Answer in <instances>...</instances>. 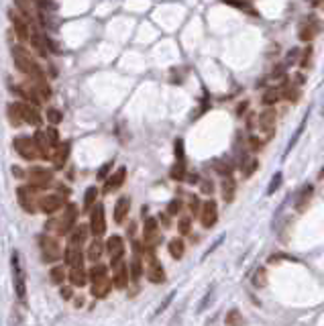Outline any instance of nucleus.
I'll return each mask as SVG.
<instances>
[{
  "instance_id": "f257e3e1",
  "label": "nucleus",
  "mask_w": 324,
  "mask_h": 326,
  "mask_svg": "<svg viewBox=\"0 0 324 326\" xmlns=\"http://www.w3.org/2000/svg\"><path fill=\"white\" fill-rule=\"evenodd\" d=\"M78 216H80L78 206H76V204H68V206H66V210H63V214L59 216V220H57V222H55V220H51L47 226H49V229H53V226H55V233H57L59 237H63V235H68L70 231H74V224H76Z\"/></svg>"
},
{
  "instance_id": "f03ea898",
  "label": "nucleus",
  "mask_w": 324,
  "mask_h": 326,
  "mask_svg": "<svg viewBox=\"0 0 324 326\" xmlns=\"http://www.w3.org/2000/svg\"><path fill=\"white\" fill-rule=\"evenodd\" d=\"M11 269H13V283H15V294L21 302L27 300V275L21 267V259H19V253L13 251L11 255Z\"/></svg>"
},
{
  "instance_id": "7ed1b4c3",
  "label": "nucleus",
  "mask_w": 324,
  "mask_h": 326,
  "mask_svg": "<svg viewBox=\"0 0 324 326\" xmlns=\"http://www.w3.org/2000/svg\"><path fill=\"white\" fill-rule=\"evenodd\" d=\"M322 29H324V25L318 21V17H314V15L304 17V21H302V25H300V31H298V37H300L302 41L310 43Z\"/></svg>"
},
{
  "instance_id": "20e7f679",
  "label": "nucleus",
  "mask_w": 324,
  "mask_h": 326,
  "mask_svg": "<svg viewBox=\"0 0 324 326\" xmlns=\"http://www.w3.org/2000/svg\"><path fill=\"white\" fill-rule=\"evenodd\" d=\"M39 243H41V257H43V261L55 263L61 257V247H59L55 237H41Z\"/></svg>"
},
{
  "instance_id": "39448f33",
  "label": "nucleus",
  "mask_w": 324,
  "mask_h": 326,
  "mask_svg": "<svg viewBox=\"0 0 324 326\" xmlns=\"http://www.w3.org/2000/svg\"><path fill=\"white\" fill-rule=\"evenodd\" d=\"M15 149H17V153H19L23 159H27V161H33V159L39 157V151H37L33 139H29V137H17V139H15Z\"/></svg>"
},
{
  "instance_id": "423d86ee",
  "label": "nucleus",
  "mask_w": 324,
  "mask_h": 326,
  "mask_svg": "<svg viewBox=\"0 0 324 326\" xmlns=\"http://www.w3.org/2000/svg\"><path fill=\"white\" fill-rule=\"evenodd\" d=\"M90 233L94 237H102L106 231V220H104V206L98 204L94 206V210H90Z\"/></svg>"
},
{
  "instance_id": "0eeeda50",
  "label": "nucleus",
  "mask_w": 324,
  "mask_h": 326,
  "mask_svg": "<svg viewBox=\"0 0 324 326\" xmlns=\"http://www.w3.org/2000/svg\"><path fill=\"white\" fill-rule=\"evenodd\" d=\"M275 118H277V114H275L273 108H267L265 112L259 114V128H261V133L265 135V141H271V139H273Z\"/></svg>"
},
{
  "instance_id": "6e6552de",
  "label": "nucleus",
  "mask_w": 324,
  "mask_h": 326,
  "mask_svg": "<svg viewBox=\"0 0 324 326\" xmlns=\"http://www.w3.org/2000/svg\"><path fill=\"white\" fill-rule=\"evenodd\" d=\"M51 180H53V174L49 170H43V168L29 170V182L33 184V188H47L51 186Z\"/></svg>"
},
{
  "instance_id": "1a4fd4ad",
  "label": "nucleus",
  "mask_w": 324,
  "mask_h": 326,
  "mask_svg": "<svg viewBox=\"0 0 324 326\" xmlns=\"http://www.w3.org/2000/svg\"><path fill=\"white\" fill-rule=\"evenodd\" d=\"M37 204H39V210H43L45 214H53V212H57L66 204V198L59 196V194H49V196L39 198Z\"/></svg>"
},
{
  "instance_id": "9d476101",
  "label": "nucleus",
  "mask_w": 324,
  "mask_h": 326,
  "mask_svg": "<svg viewBox=\"0 0 324 326\" xmlns=\"http://www.w3.org/2000/svg\"><path fill=\"white\" fill-rule=\"evenodd\" d=\"M218 220V208H216V202L214 200H208L204 202L202 206V212H200V222L204 229H212Z\"/></svg>"
},
{
  "instance_id": "9b49d317",
  "label": "nucleus",
  "mask_w": 324,
  "mask_h": 326,
  "mask_svg": "<svg viewBox=\"0 0 324 326\" xmlns=\"http://www.w3.org/2000/svg\"><path fill=\"white\" fill-rule=\"evenodd\" d=\"M112 267H114V287L116 289H124L126 285H128V279H131V271H128V267L124 265V261H120V259H116V261H112L110 263Z\"/></svg>"
},
{
  "instance_id": "f8f14e48",
  "label": "nucleus",
  "mask_w": 324,
  "mask_h": 326,
  "mask_svg": "<svg viewBox=\"0 0 324 326\" xmlns=\"http://www.w3.org/2000/svg\"><path fill=\"white\" fill-rule=\"evenodd\" d=\"M13 25H15V35L21 39V41H27L31 37V31H29V25H27V17L23 15H17V13H9Z\"/></svg>"
},
{
  "instance_id": "ddd939ff",
  "label": "nucleus",
  "mask_w": 324,
  "mask_h": 326,
  "mask_svg": "<svg viewBox=\"0 0 324 326\" xmlns=\"http://www.w3.org/2000/svg\"><path fill=\"white\" fill-rule=\"evenodd\" d=\"M106 251H108V257L112 259V261H116V259H120L122 255H124V241L118 237V235H112V237H108V241H106Z\"/></svg>"
},
{
  "instance_id": "4468645a",
  "label": "nucleus",
  "mask_w": 324,
  "mask_h": 326,
  "mask_svg": "<svg viewBox=\"0 0 324 326\" xmlns=\"http://www.w3.org/2000/svg\"><path fill=\"white\" fill-rule=\"evenodd\" d=\"M110 287H112V281L108 279V275H102V277L92 279L90 291H92L94 298H106V296L110 294Z\"/></svg>"
},
{
  "instance_id": "2eb2a0df",
  "label": "nucleus",
  "mask_w": 324,
  "mask_h": 326,
  "mask_svg": "<svg viewBox=\"0 0 324 326\" xmlns=\"http://www.w3.org/2000/svg\"><path fill=\"white\" fill-rule=\"evenodd\" d=\"M17 194H19V204L23 206V210H27L29 214H33V212H35V198H33V192H31L27 186H21V188L17 190Z\"/></svg>"
},
{
  "instance_id": "dca6fc26",
  "label": "nucleus",
  "mask_w": 324,
  "mask_h": 326,
  "mask_svg": "<svg viewBox=\"0 0 324 326\" xmlns=\"http://www.w3.org/2000/svg\"><path fill=\"white\" fill-rule=\"evenodd\" d=\"M312 194H314V186H312V184H306V186L300 190L298 200H296V210H298V212H306V208H308V204H310V200H312Z\"/></svg>"
},
{
  "instance_id": "f3484780",
  "label": "nucleus",
  "mask_w": 324,
  "mask_h": 326,
  "mask_svg": "<svg viewBox=\"0 0 324 326\" xmlns=\"http://www.w3.org/2000/svg\"><path fill=\"white\" fill-rule=\"evenodd\" d=\"M128 210H131V198H128V196L118 198V202H116V206H114V222H116V224H122L124 218H126V214H128Z\"/></svg>"
},
{
  "instance_id": "a211bd4d",
  "label": "nucleus",
  "mask_w": 324,
  "mask_h": 326,
  "mask_svg": "<svg viewBox=\"0 0 324 326\" xmlns=\"http://www.w3.org/2000/svg\"><path fill=\"white\" fill-rule=\"evenodd\" d=\"M143 237L147 243H155L159 241V224H157V218H147L145 220V226H143Z\"/></svg>"
},
{
  "instance_id": "6ab92c4d",
  "label": "nucleus",
  "mask_w": 324,
  "mask_h": 326,
  "mask_svg": "<svg viewBox=\"0 0 324 326\" xmlns=\"http://www.w3.org/2000/svg\"><path fill=\"white\" fill-rule=\"evenodd\" d=\"M63 259H66V263H68L70 267H78V265H82V259H84L82 249H80L78 245H72V243H70V247H68V249H66V253H63Z\"/></svg>"
},
{
  "instance_id": "aec40b11",
  "label": "nucleus",
  "mask_w": 324,
  "mask_h": 326,
  "mask_svg": "<svg viewBox=\"0 0 324 326\" xmlns=\"http://www.w3.org/2000/svg\"><path fill=\"white\" fill-rule=\"evenodd\" d=\"M57 149H55V153H53V166L57 168V170H61L63 166H66V161H68V157H70V143H57L55 145Z\"/></svg>"
},
{
  "instance_id": "412c9836",
  "label": "nucleus",
  "mask_w": 324,
  "mask_h": 326,
  "mask_svg": "<svg viewBox=\"0 0 324 326\" xmlns=\"http://www.w3.org/2000/svg\"><path fill=\"white\" fill-rule=\"evenodd\" d=\"M147 275H149V281H151V283H164V281H166V271H164V267H161V263H159L157 259H151V265H149Z\"/></svg>"
},
{
  "instance_id": "4be33fe9",
  "label": "nucleus",
  "mask_w": 324,
  "mask_h": 326,
  "mask_svg": "<svg viewBox=\"0 0 324 326\" xmlns=\"http://www.w3.org/2000/svg\"><path fill=\"white\" fill-rule=\"evenodd\" d=\"M33 143H35V147H37V151H39V157H43V159H47L49 157V141H47V135H45V131H37L35 133V137H33Z\"/></svg>"
},
{
  "instance_id": "5701e85b",
  "label": "nucleus",
  "mask_w": 324,
  "mask_h": 326,
  "mask_svg": "<svg viewBox=\"0 0 324 326\" xmlns=\"http://www.w3.org/2000/svg\"><path fill=\"white\" fill-rule=\"evenodd\" d=\"M124 178H126V170H124V168H120L116 174H112V176L108 178V182L104 184V192L108 194V192H114V190H118V188L122 186Z\"/></svg>"
},
{
  "instance_id": "b1692460",
  "label": "nucleus",
  "mask_w": 324,
  "mask_h": 326,
  "mask_svg": "<svg viewBox=\"0 0 324 326\" xmlns=\"http://www.w3.org/2000/svg\"><path fill=\"white\" fill-rule=\"evenodd\" d=\"M21 118H23V122L33 124V126H37V124L41 122L39 112H37L33 106H29V104H21Z\"/></svg>"
},
{
  "instance_id": "393cba45",
  "label": "nucleus",
  "mask_w": 324,
  "mask_h": 326,
  "mask_svg": "<svg viewBox=\"0 0 324 326\" xmlns=\"http://www.w3.org/2000/svg\"><path fill=\"white\" fill-rule=\"evenodd\" d=\"M235 194H237V182L229 176V178L222 180V200L231 204L235 200Z\"/></svg>"
},
{
  "instance_id": "a878e982",
  "label": "nucleus",
  "mask_w": 324,
  "mask_h": 326,
  "mask_svg": "<svg viewBox=\"0 0 324 326\" xmlns=\"http://www.w3.org/2000/svg\"><path fill=\"white\" fill-rule=\"evenodd\" d=\"M86 281H88V277H86V271L82 269V265L72 267V271H70V283L76 285V287H82V285H86Z\"/></svg>"
},
{
  "instance_id": "bb28decb",
  "label": "nucleus",
  "mask_w": 324,
  "mask_h": 326,
  "mask_svg": "<svg viewBox=\"0 0 324 326\" xmlns=\"http://www.w3.org/2000/svg\"><path fill=\"white\" fill-rule=\"evenodd\" d=\"M283 96L289 100V102H298L300 100V96H302V92H300V84H289L287 80H283Z\"/></svg>"
},
{
  "instance_id": "cd10ccee",
  "label": "nucleus",
  "mask_w": 324,
  "mask_h": 326,
  "mask_svg": "<svg viewBox=\"0 0 324 326\" xmlns=\"http://www.w3.org/2000/svg\"><path fill=\"white\" fill-rule=\"evenodd\" d=\"M29 39H31V43H33V47H35V51H37L39 55H45V53H47V43H45V37H43L39 31H33Z\"/></svg>"
},
{
  "instance_id": "c85d7f7f",
  "label": "nucleus",
  "mask_w": 324,
  "mask_h": 326,
  "mask_svg": "<svg viewBox=\"0 0 324 326\" xmlns=\"http://www.w3.org/2000/svg\"><path fill=\"white\" fill-rule=\"evenodd\" d=\"M184 253H186V245H184V241H182V239H174V241H170V255H172L174 259H182V257H184Z\"/></svg>"
},
{
  "instance_id": "c756f323",
  "label": "nucleus",
  "mask_w": 324,
  "mask_h": 326,
  "mask_svg": "<svg viewBox=\"0 0 324 326\" xmlns=\"http://www.w3.org/2000/svg\"><path fill=\"white\" fill-rule=\"evenodd\" d=\"M88 233H90V229H88V226H84V224H82V226H78V229H76V231L72 233V237H70V243H72V245H78V247H80V245H82V243L86 241Z\"/></svg>"
},
{
  "instance_id": "7c9ffc66",
  "label": "nucleus",
  "mask_w": 324,
  "mask_h": 326,
  "mask_svg": "<svg viewBox=\"0 0 324 326\" xmlns=\"http://www.w3.org/2000/svg\"><path fill=\"white\" fill-rule=\"evenodd\" d=\"M9 120H11L13 126H19V124L23 122V118H21V104H19V102H15V104L9 106Z\"/></svg>"
},
{
  "instance_id": "2f4dec72",
  "label": "nucleus",
  "mask_w": 324,
  "mask_h": 326,
  "mask_svg": "<svg viewBox=\"0 0 324 326\" xmlns=\"http://www.w3.org/2000/svg\"><path fill=\"white\" fill-rule=\"evenodd\" d=\"M102 253H104V245L100 241H92V245L88 247V259L90 261H98Z\"/></svg>"
},
{
  "instance_id": "473e14b6",
  "label": "nucleus",
  "mask_w": 324,
  "mask_h": 326,
  "mask_svg": "<svg viewBox=\"0 0 324 326\" xmlns=\"http://www.w3.org/2000/svg\"><path fill=\"white\" fill-rule=\"evenodd\" d=\"M141 271H143L141 257H139V253H135V259H133V263H131V279H133V281H139V279H141Z\"/></svg>"
},
{
  "instance_id": "72a5a7b5",
  "label": "nucleus",
  "mask_w": 324,
  "mask_h": 326,
  "mask_svg": "<svg viewBox=\"0 0 324 326\" xmlns=\"http://www.w3.org/2000/svg\"><path fill=\"white\" fill-rule=\"evenodd\" d=\"M253 285H255L257 289H261V287L267 285V271H265L263 267H259V269L253 273Z\"/></svg>"
},
{
  "instance_id": "f704fd0d",
  "label": "nucleus",
  "mask_w": 324,
  "mask_h": 326,
  "mask_svg": "<svg viewBox=\"0 0 324 326\" xmlns=\"http://www.w3.org/2000/svg\"><path fill=\"white\" fill-rule=\"evenodd\" d=\"M172 178L176 182H182L186 178V166H184V159H178V163L172 168Z\"/></svg>"
},
{
  "instance_id": "c9c22d12",
  "label": "nucleus",
  "mask_w": 324,
  "mask_h": 326,
  "mask_svg": "<svg viewBox=\"0 0 324 326\" xmlns=\"http://www.w3.org/2000/svg\"><path fill=\"white\" fill-rule=\"evenodd\" d=\"M279 98H281V92H279L277 88H269V90L265 92V96H263V102H265L267 106H271V104H275Z\"/></svg>"
},
{
  "instance_id": "e433bc0d",
  "label": "nucleus",
  "mask_w": 324,
  "mask_h": 326,
  "mask_svg": "<svg viewBox=\"0 0 324 326\" xmlns=\"http://www.w3.org/2000/svg\"><path fill=\"white\" fill-rule=\"evenodd\" d=\"M308 116H310V114H306V116H304V120L300 122V126H298V131H296V135L291 137V141H289V145H287V149H285V155H287V153L294 149V145L298 143V139H300V135H302V131H304V126H306V120H308Z\"/></svg>"
},
{
  "instance_id": "4c0bfd02",
  "label": "nucleus",
  "mask_w": 324,
  "mask_h": 326,
  "mask_svg": "<svg viewBox=\"0 0 324 326\" xmlns=\"http://www.w3.org/2000/svg\"><path fill=\"white\" fill-rule=\"evenodd\" d=\"M96 196H98V190H96L94 186L86 190V196H84V206H86V210H90V208H92V204L96 202Z\"/></svg>"
},
{
  "instance_id": "58836bf2",
  "label": "nucleus",
  "mask_w": 324,
  "mask_h": 326,
  "mask_svg": "<svg viewBox=\"0 0 324 326\" xmlns=\"http://www.w3.org/2000/svg\"><path fill=\"white\" fill-rule=\"evenodd\" d=\"M281 180H283V176H281V172H277V174H273V178H271V184L267 186V196H271V194H275V190L281 186Z\"/></svg>"
},
{
  "instance_id": "ea45409f",
  "label": "nucleus",
  "mask_w": 324,
  "mask_h": 326,
  "mask_svg": "<svg viewBox=\"0 0 324 326\" xmlns=\"http://www.w3.org/2000/svg\"><path fill=\"white\" fill-rule=\"evenodd\" d=\"M245 320H243V316H241V312L239 310H229V314H226V318H224V324H243Z\"/></svg>"
},
{
  "instance_id": "a19ab883",
  "label": "nucleus",
  "mask_w": 324,
  "mask_h": 326,
  "mask_svg": "<svg viewBox=\"0 0 324 326\" xmlns=\"http://www.w3.org/2000/svg\"><path fill=\"white\" fill-rule=\"evenodd\" d=\"M178 229H180V233H182V235H190V231H192V218H190V216L180 218Z\"/></svg>"
},
{
  "instance_id": "79ce46f5",
  "label": "nucleus",
  "mask_w": 324,
  "mask_h": 326,
  "mask_svg": "<svg viewBox=\"0 0 324 326\" xmlns=\"http://www.w3.org/2000/svg\"><path fill=\"white\" fill-rule=\"evenodd\" d=\"M63 279H66L63 269H61V267H53V269H51V281L59 285V283H63Z\"/></svg>"
},
{
  "instance_id": "37998d69",
  "label": "nucleus",
  "mask_w": 324,
  "mask_h": 326,
  "mask_svg": "<svg viewBox=\"0 0 324 326\" xmlns=\"http://www.w3.org/2000/svg\"><path fill=\"white\" fill-rule=\"evenodd\" d=\"M61 118H63V114H61L59 110H55V108L47 110V120H49L51 124H59V122H61Z\"/></svg>"
},
{
  "instance_id": "c03bdc74",
  "label": "nucleus",
  "mask_w": 324,
  "mask_h": 326,
  "mask_svg": "<svg viewBox=\"0 0 324 326\" xmlns=\"http://www.w3.org/2000/svg\"><path fill=\"white\" fill-rule=\"evenodd\" d=\"M106 273H108V267H106V265H96V267L90 269V279L102 277V275H106Z\"/></svg>"
},
{
  "instance_id": "a18cd8bd",
  "label": "nucleus",
  "mask_w": 324,
  "mask_h": 326,
  "mask_svg": "<svg viewBox=\"0 0 324 326\" xmlns=\"http://www.w3.org/2000/svg\"><path fill=\"white\" fill-rule=\"evenodd\" d=\"M17 3V9L21 11L23 17H29L31 15V5H29V0H15Z\"/></svg>"
},
{
  "instance_id": "49530a36",
  "label": "nucleus",
  "mask_w": 324,
  "mask_h": 326,
  "mask_svg": "<svg viewBox=\"0 0 324 326\" xmlns=\"http://www.w3.org/2000/svg\"><path fill=\"white\" fill-rule=\"evenodd\" d=\"M257 168H259V161H257V159H251V161L247 163V168H243V176H245V178L253 176V172H257Z\"/></svg>"
},
{
  "instance_id": "de8ad7c7",
  "label": "nucleus",
  "mask_w": 324,
  "mask_h": 326,
  "mask_svg": "<svg viewBox=\"0 0 324 326\" xmlns=\"http://www.w3.org/2000/svg\"><path fill=\"white\" fill-rule=\"evenodd\" d=\"M45 135H47V141H49V145H51V147H55V145L59 143V135H57V131H55L53 126H51V128H47V131H45Z\"/></svg>"
},
{
  "instance_id": "09e8293b",
  "label": "nucleus",
  "mask_w": 324,
  "mask_h": 326,
  "mask_svg": "<svg viewBox=\"0 0 324 326\" xmlns=\"http://www.w3.org/2000/svg\"><path fill=\"white\" fill-rule=\"evenodd\" d=\"M310 57H312V47H308V49H304V57H302V61H300V66L306 70L308 68V61H310Z\"/></svg>"
},
{
  "instance_id": "8fccbe9b",
  "label": "nucleus",
  "mask_w": 324,
  "mask_h": 326,
  "mask_svg": "<svg viewBox=\"0 0 324 326\" xmlns=\"http://www.w3.org/2000/svg\"><path fill=\"white\" fill-rule=\"evenodd\" d=\"M298 57H300V49H289V53H287V66H291L294 61H298Z\"/></svg>"
},
{
  "instance_id": "3c124183",
  "label": "nucleus",
  "mask_w": 324,
  "mask_h": 326,
  "mask_svg": "<svg viewBox=\"0 0 324 326\" xmlns=\"http://www.w3.org/2000/svg\"><path fill=\"white\" fill-rule=\"evenodd\" d=\"M190 210H192V214H198V210H200V202L196 196H190Z\"/></svg>"
},
{
  "instance_id": "603ef678",
  "label": "nucleus",
  "mask_w": 324,
  "mask_h": 326,
  "mask_svg": "<svg viewBox=\"0 0 324 326\" xmlns=\"http://www.w3.org/2000/svg\"><path fill=\"white\" fill-rule=\"evenodd\" d=\"M176 155H178V159H184V141L182 139L176 141Z\"/></svg>"
},
{
  "instance_id": "864d4df0",
  "label": "nucleus",
  "mask_w": 324,
  "mask_h": 326,
  "mask_svg": "<svg viewBox=\"0 0 324 326\" xmlns=\"http://www.w3.org/2000/svg\"><path fill=\"white\" fill-rule=\"evenodd\" d=\"M178 212H180V200L170 202V206H168V214H178Z\"/></svg>"
},
{
  "instance_id": "5fc2aeb1",
  "label": "nucleus",
  "mask_w": 324,
  "mask_h": 326,
  "mask_svg": "<svg viewBox=\"0 0 324 326\" xmlns=\"http://www.w3.org/2000/svg\"><path fill=\"white\" fill-rule=\"evenodd\" d=\"M249 145H251L253 151H259V149H261V141H259L257 137H251V139H249Z\"/></svg>"
},
{
  "instance_id": "6e6d98bb",
  "label": "nucleus",
  "mask_w": 324,
  "mask_h": 326,
  "mask_svg": "<svg viewBox=\"0 0 324 326\" xmlns=\"http://www.w3.org/2000/svg\"><path fill=\"white\" fill-rule=\"evenodd\" d=\"M174 296H176V291H172V294H168V298L164 300V304H161V306H159V310H157V314H159L161 310H164V308H168V304H170V302L174 300Z\"/></svg>"
},
{
  "instance_id": "4d7b16f0",
  "label": "nucleus",
  "mask_w": 324,
  "mask_h": 326,
  "mask_svg": "<svg viewBox=\"0 0 324 326\" xmlns=\"http://www.w3.org/2000/svg\"><path fill=\"white\" fill-rule=\"evenodd\" d=\"M202 192H204V194H212V184H210V182H204V184H202Z\"/></svg>"
},
{
  "instance_id": "13d9d810",
  "label": "nucleus",
  "mask_w": 324,
  "mask_h": 326,
  "mask_svg": "<svg viewBox=\"0 0 324 326\" xmlns=\"http://www.w3.org/2000/svg\"><path fill=\"white\" fill-rule=\"evenodd\" d=\"M61 296H63V300H70V298H72V289H70V287H63V289H61Z\"/></svg>"
},
{
  "instance_id": "bf43d9fd",
  "label": "nucleus",
  "mask_w": 324,
  "mask_h": 326,
  "mask_svg": "<svg viewBox=\"0 0 324 326\" xmlns=\"http://www.w3.org/2000/svg\"><path fill=\"white\" fill-rule=\"evenodd\" d=\"M108 170H110V163H108V166H104V168H102V170H100V174H98V178H100V180H102V178H104V174H106V172H108Z\"/></svg>"
},
{
  "instance_id": "052dcab7",
  "label": "nucleus",
  "mask_w": 324,
  "mask_h": 326,
  "mask_svg": "<svg viewBox=\"0 0 324 326\" xmlns=\"http://www.w3.org/2000/svg\"><path fill=\"white\" fill-rule=\"evenodd\" d=\"M306 3H308V5H312V7H318V5L322 3V0H306Z\"/></svg>"
},
{
  "instance_id": "680f3d73",
  "label": "nucleus",
  "mask_w": 324,
  "mask_h": 326,
  "mask_svg": "<svg viewBox=\"0 0 324 326\" xmlns=\"http://www.w3.org/2000/svg\"><path fill=\"white\" fill-rule=\"evenodd\" d=\"M245 108H247V102H243V104H241V106H239V110H237V112H239V114H241V112H243V110H245Z\"/></svg>"
},
{
  "instance_id": "e2e57ef3",
  "label": "nucleus",
  "mask_w": 324,
  "mask_h": 326,
  "mask_svg": "<svg viewBox=\"0 0 324 326\" xmlns=\"http://www.w3.org/2000/svg\"><path fill=\"white\" fill-rule=\"evenodd\" d=\"M318 180H324V168L320 170V174H318Z\"/></svg>"
},
{
  "instance_id": "0e129e2a",
  "label": "nucleus",
  "mask_w": 324,
  "mask_h": 326,
  "mask_svg": "<svg viewBox=\"0 0 324 326\" xmlns=\"http://www.w3.org/2000/svg\"><path fill=\"white\" fill-rule=\"evenodd\" d=\"M322 116H324V106H322Z\"/></svg>"
}]
</instances>
